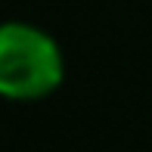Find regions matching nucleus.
Wrapping results in <instances>:
<instances>
[{
    "instance_id": "1",
    "label": "nucleus",
    "mask_w": 152,
    "mask_h": 152,
    "mask_svg": "<svg viewBox=\"0 0 152 152\" xmlns=\"http://www.w3.org/2000/svg\"><path fill=\"white\" fill-rule=\"evenodd\" d=\"M65 62L59 44L28 22L0 25V96L44 99L62 84Z\"/></svg>"
}]
</instances>
